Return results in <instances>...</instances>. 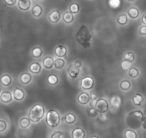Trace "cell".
<instances>
[{"label":"cell","mask_w":146,"mask_h":138,"mask_svg":"<svg viewBox=\"0 0 146 138\" xmlns=\"http://www.w3.org/2000/svg\"><path fill=\"white\" fill-rule=\"evenodd\" d=\"M32 15L35 17H40V15H41L42 12V7L40 6V5H36L35 6L33 7V8H32Z\"/></svg>","instance_id":"obj_22"},{"label":"cell","mask_w":146,"mask_h":138,"mask_svg":"<svg viewBox=\"0 0 146 138\" xmlns=\"http://www.w3.org/2000/svg\"><path fill=\"white\" fill-rule=\"evenodd\" d=\"M64 120L67 124L71 125V124H73L76 121V117L73 114L68 113L64 117Z\"/></svg>","instance_id":"obj_20"},{"label":"cell","mask_w":146,"mask_h":138,"mask_svg":"<svg viewBox=\"0 0 146 138\" xmlns=\"http://www.w3.org/2000/svg\"><path fill=\"white\" fill-rule=\"evenodd\" d=\"M60 14L57 10H54L53 12H52L50 14V15H49V19H50V22H52V23H56V22H58L60 20Z\"/></svg>","instance_id":"obj_14"},{"label":"cell","mask_w":146,"mask_h":138,"mask_svg":"<svg viewBox=\"0 0 146 138\" xmlns=\"http://www.w3.org/2000/svg\"><path fill=\"white\" fill-rule=\"evenodd\" d=\"M13 96L17 101H22L25 97V91L19 88H16L14 90Z\"/></svg>","instance_id":"obj_11"},{"label":"cell","mask_w":146,"mask_h":138,"mask_svg":"<svg viewBox=\"0 0 146 138\" xmlns=\"http://www.w3.org/2000/svg\"><path fill=\"white\" fill-rule=\"evenodd\" d=\"M0 94H1V89H0Z\"/></svg>","instance_id":"obj_50"},{"label":"cell","mask_w":146,"mask_h":138,"mask_svg":"<svg viewBox=\"0 0 146 138\" xmlns=\"http://www.w3.org/2000/svg\"><path fill=\"white\" fill-rule=\"evenodd\" d=\"M78 101L80 105H85L90 102V95L88 93H81V94L78 96Z\"/></svg>","instance_id":"obj_9"},{"label":"cell","mask_w":146,"mask_h":138,"mask_svg":"<svg viewBox=\"0 0 146 138\" xmlns=\"http://www.w3.org/2000/svg\"><path fill=\"white\" fill-rule=\"evenodd\" d=\"M143 128L144 129H146V123L145 122H143Z\"/></svg>","instance_id":"obj_46"},{"label":"cell","mask_w":146,"mask_h":138,"mask_svg":"<svg viewBox=\"0 0 146 138\" xmlns=\"http://www.w3.org/2000/svg\"><path fill=\"white\" fill-rule=\"evenodd\" d=\"M127 14H128L129 17H130V18H132V19H136V18L138 17L139 15H140L138 9L136 7H130V9H128Z\"/></svg>","instance_id":"obj_17"},{"label":"cell","mask_w":146,"mask_h":138,"mask_svg":"<svg viewBox=\"0 0 146 138\" xmlns=\"http://www.w3.org/2000/svg\"><path fill=\"white\" fill-rule=\"evenodd\" d=\"M42 54V50L40 47H35L32 49V55L34 58H40Z\"/></svg>","instance_id":"obj_24"},{"label":"cell","mask_w":146,"mask_h":138,"mask_svg":"<svg viewBox=\"0 0 146 138\" xmlns=\"http://www.w3.org/2000/svg\"><path fill=\"white\" fill-rule=\"evenodd\" d=\"M142 122H145V123H146V115H144L143 118V119H142Z\"/></svg>","instance_id":"obj_45"},{"label":"cell","mask_w":146,"mask_h":138,"mask_svg":"<svg viewBox=\"0 0 146 138\" xmlns=\"http://www.w3.org/2000/svg\"><path fill=\"white\" fill-rule=\"evenodd\" d=\"M67 54V49L64 46H59L55 49V55L57 57H64Z\"/></svg>","instance_id":"obj_13"},{"label":"cell","mask_w":146,"mask_h":138,"mask_svg":"<svg viewBox=\"0 0 146 138\" xmlns=\"http://www.w3.org/2000/svg\"><path fill=\"white\" fill-rule=\"evenodd\" d=\"M12 77L8 74H4L0 77V84L5 87L9 86L12 84Z\"/></svg>","instance_id":"obj_10"},{"label":"cell","mask_w":146,"mask_h":138,"mask_svg":"<svg viewBox=\"0 0 146 138\" xmlns=\"http://www.w3.org/2000/svg\"><path fill=\"white\" fill-rule=\"evenodd\" d=\"M94 84H95V82H94V80L92 77L85 76V78L81 80L80 86L85 90H90L93 87Z\"/></svg>","instance_id":"obj_5"},{"label":"cell","mask_w":146,"mask_h":138,"mask_svg":"<svg viewBox=\"0 0 146 138\" xmlns=\"http://www.w3.org/2000/svg\"><path fill=\"white\" fill-rule=\"evenodd\" d=\"M67 72H68L69 75L70 76L71 78H75L78 77V76L80 74V68L75 66V64H71L69 66Z\"/></svg>","instance_id":"obj_7"},{"label":"cell","mask_w":146,"mask_h":138,"mask_svg":"<svg viewBox=\"0 0 146 138\" xmlns=\"http://www.w3.org/2000/svg\"><path fill=\"white\" fill-rule=\"evenodd\" d=\"M45 122L50 127H56L60 124V115L56 110H50L46 115Z\"/></svg>","instance_id":"obj_3"},{"label":"cell","mask_w":146,"mask_h":138,"mask_svg":"<svg viewBox=\"0 0 146 138\" xmlns=\"http://www.w3.org/2000/svg\"><path fill=\"white\" fill-rule=\"evenodd\" d=\"M44 107L40 105H36L30 109L29 112V119L33 122H38L44 115Z\"/></svg>","instance_id":"obj_2"},{"label":"cell","mask_w":146,"mask_h":138,"mask_svg":"<svg viewBox=\"0 0 146 138\" xmlns=\"http://www.w3.org/2000/svg\"><path fill=\"white\" fill-rule=\"evenodd\" d=\"M95 108L98 111V112L100 114H104L108 111L109 105L106 100L104 98H100L95 103Z\"/></svg>","instance_id":"obj_4"},{"label":"cell","mask_w":146,"mask_h":138,"mask_svg":"<svg viewBox=\"0 0 146 138\" xmlns=\"http://www.w3.org/2000/svg\"><path fill=\"white\" fill-rule=\"evenodd\" d=\"M144 101L143 96L140 94H137L133 97V102L135 106H141L142 103Z\"/></svg>","instance_id":"obj_16"},{"label":"cell","mask_w":146,"mask_h":138,"mask_svg":"<svg viewBox=\"0 0 146 138\" xmlns=\"http://www.w3.org/2000/svg\"><path fill=\"white\" fill-rule=\"evenodd\" d=\"M87 114H88V115L90 117L93 118V117H95L98 115V111L96 110L95 108L92 107H90L87 109Z\"/></svg>","instance_id":"obj_28"},{"label":"cell","mask_w":146,"mask_h":138,"mask_svg":"<svg viewBox=\"0 0 146 138\" xmlns=\"http://www.w3.org/2000/svg\"><path fill=\"white\" fill-rule=\"evenodd\" d=\"M30 0H19L18 1V7L21 10H27L30 7Z\"/></svg>","instance_id":"obj_12"},{"label":"cell","mask_w":146,"mask_h":138,"mask_svg":"<svg viewBox=\"0 0 146 138\" xmlns=\"http://www.w3.org/2000/svg\"><path fill=\"white\" fill-rule=\"evenodd\" d=\"M109 5L111 7L116 8L120 6V0H109Z\"/></svg>","instance_id":"obj_37"},{"label":"cell","mask_w":146,"mask_h":138,"mask_svg":"<svg viewBox=\"0 0 146 138\" xmlns=\"http://www.w3.org/2000/svg\"><path fill=\"white\" fill-rule=\"evenodd\" d=\"M47 81L50 85H55L58 82V77L55 75H50L47 78Z\"/></svg>","instance_id":"obj_29"},{"label":"cell","mask_w":146,"mask_h":138,"mask_svg":"<svg viewBox=\"0 0 146 138\" xmlns=\"http://www.w3.org/2000/svg\"><path fill=\"white\" fill-rule=\"evenodd\" d=\"M90 138H99V137H98V136H92V137H91Z\"/></svg>","instance_id":"obj_47"},{"label":"cell","mask_w":146,"mask_h":138,"mask_svg":"<svg viewBox=\"0 0 146 138\" xmlns=\"http://www.w3.org/2000/svg\"><path fill=\"white\" fill-rule=\"evenodd\" d=\"M16 1L17 0H5V2L8 6H13L16 3Z\"/></svg>","instance_id":"obj_41"},{"label":"cell","mask_w":146,"mask_h":138,"mask_svg":"<svg viewBox=\"0 0 146 138\" xmlns=\"http://www.w3.org/2000/svg\"><path fill=\"white\" fill-rule=\"evenodd\" d=\"M74 64H75V66H77L78 68H80L81 66H82V64H81V62L80 61V60H77V61H75V63H74Z\"/></svg>","instance_id":"obj_43"},{"label":"cell","mask_w":146,"mask_h":138,"mask_svg":"<svg viewBox=\"0 0 146 138\" xmlns=\"http://www.w3.org/2000/svg\"><path fill=\"white\" fill-rule=\"evenodd\" d=\"M7 129V124L4 119H0V133L5 132Z\"/></svg>","instance_id":"obj_36"},{"label":"cell","mask_w":146,"mask_h":138,"mask_svg":"<svg viewBox=\"0 0 146 138\" xmlns=\"http://www.w3.org/2000/svg\"><path fill=\"white\" fill-rule=\"evenodd\" d=\"M130 66H131V62L127 61V60H125V61H123L121 64V68L123 70H125V71L130 69Z\"/></svg>","instance_id":"obj_38"},{"label":"cell","mask_w":146,"mask_h":138,"mask_svg":"<svg viewBox=\"0 0 146 138\" xmlns=\"http://www.w3.org/2000/svg\"><path fill=\"white\" fill-rule=\"evenodd\" d=\"M125 138H137V135L132 129H127L125 132Z\"/></svg>","instance_id":"obj_26"},{"label":"cell","mask_w":146,"mask_h":138,"mask_svg":"<svg viewBox=\"0 0 146 138\" xmlns=\"http://www.w3.org/2000/svg\"><path fill=\"white\" fill-rule=\"evenodd\" d=\"M127 1H129V2H134V1H135V0H127Z\"/></svg>","instance_id":"obj_48"},{"label":"cell","mask_w":146,"mask_h":138,"mask_svg":"<svg viewBox=\"0 0 146 138\" xmlns=\"http://www.w3.org/2000/svg\"><path fill=\"white\" fill-rule=\"evenodd\" d=\"M144 114H145V115H146V109L145 110H144Z\"/></svg>","instance_id":"obj_49"},{"label":"cell","mask_w":146,"mask_h":138,"mask_svg":"<svg viewBox=\"0 0 146 138\" xmlns=\"http://www.w3.org/2000/svg\"><path fill=\"white\" fill-rule=\"evenodd\" d=\"M32 80V76L28 73H23L20 76V81L23 84H27Z\"/></svg>","instance_id":"obj_19"},{"label":"cell","mask_w":146,"mask_h":138,"mask_svg":"<svg viewBox=\"0 0 146 138\" xmlns=\"http://www.w3.org/2000/svg\"><path fill=\"white\" fill-rule=\"evenodd\" d=\"M139 33L141 36H146V25H143V26L140 27Z\"/></svg>","instance_id":"obj_40"},{"label":"cell","mask_w":146,"mask_h":138,"mask_svg":"<svg viewBox=\"0 0 146 138\" xmlns=\"http://www.w3.org/2000/svg\"><path fill=\"white\" fill-rule=\"evenodd\" d=\"M76 38L78 43L82 45L84 48H88L90 46L91 35L85 25L80 27L76 35Z\"/></svg>","instance_id":"obj_1"},{"label":"cell","mask_w":146,"mask_h":138,"mask_svg":"<svg viewBox=\"0 0 146 138\" xmlns=\"http://www.w3.org/2000/svg\"><path fill=\"white\" fill-rule=\"evenodd\" d=\"M142 21H143V23L146 25V13L144 14V15L143 16V18H142Z\"/></svg>","instance_id":"obj_44"},{"label":"cell","mask_w":146,"mask_h":138,"mask_svg":"<svg viewBox=\"0 0 146 138\" xmlns=\"http://www.w3.org/2000/svg\"><path fill=\"white\" fill-rule=\"evenodd\" d=\"M79 9H80V7L78 4H72L70 7V11L71 13L72 14H75V13H78L79 12Z\"/></svg>","instance_id":"obj_35"},{"label":"cell","mask_w":146,"mask_h":138,"mask_svg":"<svg viewBox=\"0 0 146 138\" xmlns=\"http://www.w3.org/2000/svg\"><path fill=\"white\" fill-rule=\"evenodd\" d=\"M128 74H129V76L131 77V78H136V77H137V76H138V74H139V71H138V70L136 68L133 67V68H130Z\"/></svg>","instance_id":"obj_33"},{"label":"cell","mask_w":146,"mask_h":138,"mask_svg":"<svg viewBox=\"0 0 146 138\" xmlns=\"http://www.w3.org/2000/svg\"><path fill=\"white\" fill-rule=\"evenodd\" d=\"M64 60L62 58H57L54 60V65L55 66L56 68L57 69H62L64 66Z\"/></svg>","instance_id":"obj_27"},{"label":"cell","mask_w":146,"mask_h":138,"mask_svg":"<svg viewBox=\"0 0 146 138\" xmlns=\"http://www.w3.org/2000/svg\"><path fill=\"white\" fill-rule=\"evenodd\" d=\"M72 138H85L86 135L85 132L80 127H77L72 131Z\"/></svg>","instance_id":"obj_8"},{"label":"cell","mask_w":146,"mask_h":138,"mask_svg":"<svg viewBox=\"0 0 146 138\" xmlns=\"http://www.w3.org/2000/svg\"><path fill=\"white\" fill-rule=\"evenodd\" d=\"M96 98H97V97H96V96L95 95V94H92V98H91V99H92V101H93V105H95V103H96Z\"/></svg>","instance_id":"obj_42"},{"label":"cell","mask_w":146,"mask_h":138,"mask_svg":"<svg viewBox=\"0 0 146 138\" xmlns=\"http://www.w3.org/2000/svg\"><path fill=\"white\" fill-rule=\"evenodd\" d=\"M38 1H40V0H38Z\"/></svg>","instance_id":"obj_51"},{"label":"cell","mask_w":146,"mask_h":138,"mask_svg":"<svg viewBox=\"0 0 146 138\" xmlns=\"http://www.w3.org/2000/svg\"><path fill=\"white\" fill-rule=\"evenodd\" d=\"M54 61L52 57H46L43 60V62H42L44 67L48 69L52 68V66H54Z\"/></svg>","instance_id":"obj_18"},{"label":"cell","mask_w":146,"mask_h":138,"mask_svg":"<svg viewBox=\"0 0 146 138\" xmlns=\"http://www.w3.org/2000/svg\"><path fill=\"white\" fill-rule=\"evenodd\" d=\"M111 104L113 105V107L117 108L120 107V104H121V99H120V96H115L113 98H111Z\"/></svg>","instance_id":"obj_25"},{"label":"cell","mask_w":146,"mask_h":138,"mask_svg":"<svg viewBox=\"0 0 146 138\" xmlns=\"http://www.w3.org/2000/svg\"><path fill=\"white\" fill-rule=\"evenodd\" d=\"M12 95L9 91H5L0 94V101L4 104H9L12 101Z\"/></svg>","instance_id":"obj_6"},{"label":"cell","mask_w":146,"mask_h":138,"mask_svg":"<svg viewBox=\"0 0 146 138\" xmlns=\"http://www.w3.org/2000/svg\"><path fill=\"white\" fill-rule=\"evenodd\" d=\"M124 58L125 60H127V61H130L132 63L133 61H134L135 56L132 52H127L125 54Z\"/></svg>","instance_id":"obj_34"},{"label":"cell","mask_w":146,"mask_h":138,"mask_svg":"<svg viewBox=\"0 0 146 138\" xmlns=\"http://www.w3.org/2000/svg\"><path fill=\"white\" fill-rule=\"evenodd\" d=\"M31 120L27 117H23L19 120V126L22 128H27L30 125Z\"/></svg>","instance_id":"obj_23"},{"label":"cell","mask_w":146,"mask_h":138,"mask_svg":"<svg viewBox=\"0 0 146 138\" xmlns=\"http://www.w3.org/2000/svg\"><path fill=\"white\" fill-rule=\"evenodd\" d=\"M41 66L38 63H32L29 66V71L33 74H39L41 71Z\"/></svg>","instance_id":"obj_15"},{"label":"cell","mask_w":146,"mask_h":138,"mask_svg":"<svg viewBox=\"0 0 146 138\" xmlns=\"http://www.w3.org/2000/svg\"><path fill=\"white\" fill-rule=\"evenodd\" d=\"M120 86L121 89L124 90V91H126V90H128L129 88H130L131 84H130V81H127V80H124V81H121Z\"/></svg>","instance_id":"obj_31"},{"label":"cell","mask_w":146,"mask_h":138,"mask_svg":"<svg viewBox=\"0 0 146 138\" xmlns=\"http://www.w3.org/2000/svg\"><path fill=\"white\" fill-rule=\"evenodd\" d=\"M117 22H118L120 25H125L127 22V17L126 15H120V16L117 17Z\"/></svg>","instance_id":"obj_32"},{"label":"cell","mask_w":146,"mask_h":138,"mask_svg":"<svg viewBox=\"0 0 146 138\" xmlns=\"http://www.w3.org/2000/svg\"><path fill=\"white\" fill-rule=\"evenodd\" d=\"M62 18L63 20L67 24L71 23V22H72L73 20H74V17H73L72 13H71V12H64V15H63L62 16Z\"/></svg>","instance_id":"obj_21"},{"label":"cell","mask_w":146,"mask_h":138,"mask_svg":"<svg viewBox=\"0 0 146 138\" xmlns=\"http://www.w3.org/2000/svg\"><path fill=\"white\" fill-rule=\"evenodd\" d=\"M62 132L60 131H56L54 132L51 135V138H62Z\"/></svg>","instance_id":"obj_39"},{"label":"cell","mask_w":146,"mask_h":138,"mask_svg":"<svg viewBox=\"0 0 146 138\" xmlns=\"http://www.w3.org/2000/svg\"><path fill=\"white\" fill-rule=\"evenodd\" d=\"M129 116L131 117H134L137 118L139 119H141L143 118L144 117V115H143V112L141 111H134V112H132L129 113Z\"/></svg>","instance_id":"obj_30"}]
</instances>
